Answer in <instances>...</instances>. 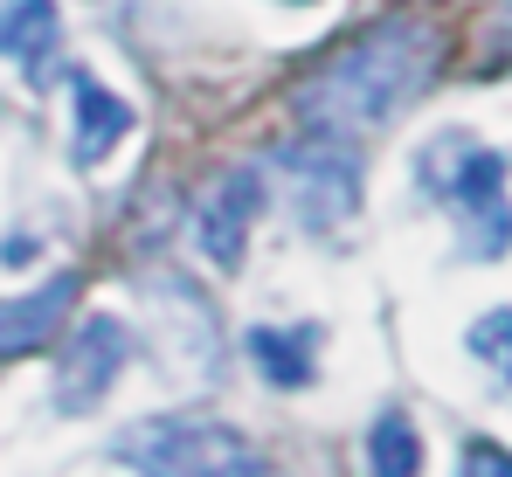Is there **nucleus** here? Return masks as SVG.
<instances>
[{
	"mask_svg": "<svg viewBox=\"0 0 512 477\" xmlns=\"http://www.w3.org/2000/svg\"><path fill=\"white\" fill-rule=\"evenodd\" d=\"M291 7H305V0H291Z\"/></svg>",
	"mask_w": 512,
	"mask_h": 477,
	"instance_id": "obj_14",
	"label": "nucleus"
},
{
	"mask_svg": "<svg viewBox=\"0 0 512 477\" xmlns=\"http://www.w3.org/2000/svg\"><path fill=\"white\" fill-rule=\"evenodd\" d=\"M423 187L443 194V201L464 215V208L506 194V159L492 153V146H478L471 132H443V139L423 146Z\"/></svg>",
	"mask_w": 512,
	"mask_h": 477,
	"instance_id": "obj_5",
	"label": "nucleus"
},
{
	"mask_svg": "<svg viewBox=\"0 0 512 477\" xmlns=\"http://www.w3.org/2000/svg\"><path fill=\"white\" fill-rule=\"evenodd\" d=\"M256 215H263V173H256V166H229V173L201 194V249H208V263L236 270L243 249H250Z\"/></svg>",
	"mask_w": 512,
	"mask_h": 477,
	"instance_id": "obj_6",
	"label": "nucleus"
},
{
	"mask_svg": "<svg viewBox=\"0 0 512 477\" xmlns=\"http://www.w3.org/2000/svg\"><path fill=\"white\" fill-rule=\"evenodd\" d=\"M56 42H63L56 0H0V56H14L28 77H42Z\"/></svg>",
	"mask_w": 512,
	"mask_h": 477,
	"instance_id": "obj_9",
	"label": "nucleus"
},
{
	"mask_svg": "<svg viewBox=\"0 0 512 477\" xmlns=\"http://www.w3.org/2000/svg\"><path fill=\"white\" fill-rule=\"evenodd\" d=\"M367 464L381 477H416L423 471V443H416V422L409 415H381L374 436H367Z\"/></svg>",
	"mask_w": 512,
	"mask_h": 477,
	"instance_id": "obj_11",
	"label": "nucleus"
},
{
	"mask_svg": "<svg viewBox=\"0 0 512 477\" xmlns=\"http://www.w3.org/2000/svg\"><path fill=\"white\" fill-rule=\"evenodd\" d=\"M70 97H77V104H70V111H77L70 159H77V166H97V159H104L118 139H125V132H132V104H125L118 90H104L90 70H77V77H70Z\"/></svg>",
	"mask_w": 512,
	"mask_h": 477,
	"instance_id": "obj_7",
	"label": "nucleus"
},
{
	"mask_svg": "<svg viewBox=\"0 0 512 477\" xmlns=\"http://www.w3.org/2000/svg\"><path fill=\"white\" fill-rule=\"evenodd\" d=\"M429 63H436V42L423 21H381L305 83L298 111L312 132H367L423 90Z\"/></svg>",
	"mask_w": 512,
	"mask_h": 477,
	"instance_id": "obj_1",
	"label": "nucleus"
},
{
	"mask_svg": "<svg viewBox=\"0 0 512 477\" xmlns=\"http://www.w3.org/2000/svg\"><path fill=\"white\" fill-rule=\"evenodd\" d=\"M125 353H132V332L118 325V318H84L70 339H63V367H56V408L63 415H90L97 401L111 395V381H118V367H125Z\"/></svg>",
	"mask_w": 512,
	"mask_h": 477,
	"instance_id": "obj_4",
	"label": "nucleus"
},
{
	"mask_svg": "<svg viewBox=\"0 0 512 477\" xmlns=\"http://www.w3.org/2000/svg\"><path fill=\"white\" fill-rule=\"evenodd\" d=\"M250 353L263 381L277 388H305L312 381V332H277V325H250Z\"/></svg>",
	"mask_w": 512,
	"mask_h": 477,
	"instance_id": "obj_10",
	"label": "nucleus"
},
{
	"mask_svg": "<svg viewBox=\"0 0 512 477\" xmlns=\"http://www.w3.org/2000/svg\"><path fill=\"white\" fill-rule=\"evenodd\" d=\"M284 173H291V194H298V208H305L312 229L353 215V201H360V159H353V146H346L340 132H319V139L291 146Z\"/></svg>",
	"mask_w": 512,
	"mask_h": 477,
	"instance_id": "obj_3",
	"label": "nucleus"
},
{
	"mask_svg": "<svg viewBox=\"0 0 512 477\" xmlns=\"http://www.w3.org/2000/svg\"><path fill=\"white\" fill-rule=\"evenodd\" d=\"M471 353L499 374V381H512V312H485L478 325H471Z\"/></svg>",
	"mask_w": 512,
	"mask_h": 477,
	"instance_id": "obj_12",
	"label": "nucleus"
},
{
	"mask_svg": "<svg viewBox=\"0 0 512 477\" xmlns=\"http://www.w3.org/2000/svg\"><path fill=\"white\" fill-rule=\"evenodd\" d=\"M464 471H492V477H512V457H506V450H492V443H471V450H464Z\"/></svg>",
	"mask_w": 512,
	"mask_h": 477,
	"instance_id": "obj_13",
	"label": "nucleus"
},
{
	"mask_svg": "<svg viewBox=\"0 0 512 477\" xmlns=\"http://www.w3.org/2000/svg\"><path fill=\"white\" fill-rule=\"evenodd\" d=\"M111 464L125 471H201V477H222V471H263L250 443L222 422H194V415H153V422H132L118 443H111Z\"/></svg>",
	"mask_w": 512,
	"mask_h": 477,
	"instance_id": "obj_2",
	"label": "nucleus"
},
{
	"mask_svg": "<svg viewBox=\"0 0 512 477\" xmlns=\"http://www.w3.org/2000/svg\"><path fill=\"white\" fill-rule=\"evenodd\" d=\"M70 298H77V277L63 270V277H49L42 291H28V298L0 305V360H21V353L49 346V339H56V325H63V312H70Z\"/></svg>",
	"mask_w": 512,
	"mask_h": 477,
	"instance_id": "obj_8",
	"label": "nucleus"
}]
</instances>
